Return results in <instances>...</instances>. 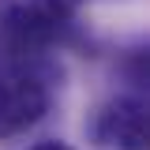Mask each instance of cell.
Wrapping results in <instances>:
<instances>
[{
	"instance_id": "1",
	"label": "cell",
	"mask_w": 150,
	"mask_h": 150,
	"mask_svg": "<svg viewBox=\"0 0 150 150\" xmlns=\"http://www.w3.org/2000/svg\"><path fill=\"white\" fill-rule=\"evenodd\" d=\"M83 0H0V30L15 49H45L75 23Z\"/></svg>"
},
{
	"instance_id": "2",
	"label": "cell",
	"mask_w": 150,
	"mask_h": 150,
	"mask_svg": "<svg viewBox=\"0 0 150 150\" xmlns=\"http://www.w3.org/2000/svg\"><path fill=\"white\" fill-rule=\"evenodd\" d=\"M49 112V79L30 60L0 64V139L23 135Z\"/></svg>"
},
{
	"instance_id": "3",
	"label": "cell",
	"mask_w": 150,
	"mask_h": 150,
	"mask_svg": "<svg viewBox=\"0 0 150 150\" xmlns=\"http://www.w3.org/2000/svg\"><path fill=\"white\" fill-rule=\"evenodd\" d=\"M98 139L116 150H146V101L112 98L98 116Z\"/></svg>"
},
{
	"instance_id": "4",
	"label": "cell",
	"mask_w": 150,
	"mask_h": 150,
	"mask_svg": "<svg viewBox=\"0 0 150 150\" xmlns=\"http://www.w3.org/2000/svg\"><path fill=\"white\" fill-rule=\"evenodd\" d=\"M30 150H71V146H68V143H53V139H49V143H34Z\"/></svg>"
}]
</instances>
